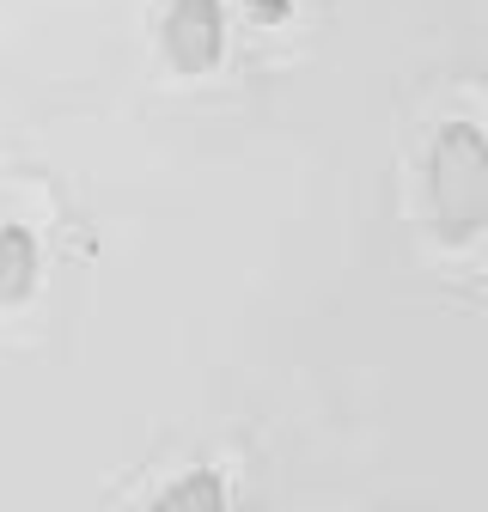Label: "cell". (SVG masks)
Wrapping results in <instances>:
<instances>
[{
	"label": "cell",
	"instance_id": "cell-1",
	"mask_svg": "<svg viewBox=\"0 0 488 512\" xmlns=\"http://www.w3.org/2000/svg\"><path fill=\"white\" fill-rule=\"evenodd\" d=\"M427 214L446 244H476L488 226V135L476 122H446L427 147Z\"/></svg>",
	"mask_w": 488,
	"mask_h": 512
},
{
	"label": "cell",
	"instance_id": "cell-2",
	"mask_svg": "<svg viewBox=\"0 0 488 512\" xmlns=\"http://www.w3.org/2000/svg\"><path fill=\"white\" fill-rule=\"evenodd\" d=\"M165 61L177 74H208L220 49H226V13L220 0H165V25H159Z\"/></svg>",
	"mask_w": 488,
	"mask_h": 512
},
{
	"label": "cell",
	"instance_id": "cell-3",
	"mask_svg": "<svg viewBox=\"0 0 488 512\" xmlns=\"http://www.w3.org/2000/svg\"><path fill=\"white\" fill-rule=\"evenodd\" d=\"M43 275V244L31 226H0V305H25Z\"/></svg>",
	"mask_w": 488,
	"mask_h": 512
},
{
	"label": "cell",
	"instance_id": "cell-4",
	"mask_svg": "<svg viewBox=\"0 0 488 512\" xmlns=\"http://www.w3.org/2000/svg\"><path fill=\"white\" fill-rule=\"evenodd\" d=\"M147 512H232L226 476L220 470H190V476H177L171 488H159Z\"/></svg>",
	"mask_w": 488,
	"mask_h": 512
},
{
	"label": "cell",
	"instance_id": "cell-5",
	"mask_svg": "<svg viewBox=\"0 0 488 512\" xmlns=\"http://www.w3.org/2000/svg\"><path fill=\"white\" fill-rule=\"evenodd\" d=\"M251 13H257L263 25H281V19L293 13V0H251Z\"/></svg>",
	"mask_w": 488,
	"mask_h": 512
}]
</instances>
